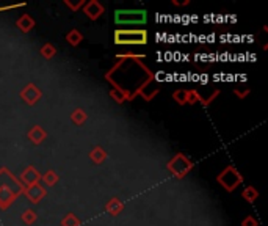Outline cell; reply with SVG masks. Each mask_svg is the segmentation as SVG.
<instances>
[{"label": "cell", "mask_w": 268, "mask_h": 226, "mask_svg": "<svg viewBox=\"0 0 268 226\" xmlns=\"http://www.w3.org/2000/svg\"><path fill=\"white\" fill-rule=\"evenodd\" d=\"M22 182L8 168H0V209L7 210L22 193Z\"/></svg>", "instance_id": "1"}, {"label": "cell", "mask_w": 268, "mask_h": 226, "mask_svg": "<svg viewBox=\"0 0 268 226\" xmlns=\"http://www.w3.org/2000/svg\"><path fill=\"white\" fill-rule=\"evenodd\" d=\"M148 32L143 28H132V30L118 28L113 41L116 46H145L148 44Z\"/></svg>", "instance_id": "2"}, {"label": "cell", "mask_w": 268, "mask_h": 226, "mask_svg": "<svg viewBox=\"0 0 268 226\" xmlns=\"http://www.w3.org/2000/svg\"><path fill=\"white\" fill-rule=\"evenodd\" d=\"M166 170L176 179H183L193 170V162L187 157L185 154L177 152L176 155H173V157L168 160Z\"/></svg>", "instance_id": "3"}, {"label": "cell", "mask_w": 268, "mask_h": 226, "mask_svg": "<svg viewBox=\"0 0 268 226\" xmlns=\"http://www.w3.org/2000/svg\"><path fill=\"white\" fill-rule=\"evenodd\" d=\"M148 21L146 10H116L115 22L118 25H143Z\"/></svg>", "instance_id": "4"}, {"label": "cell", "mask_w": 268, "mask_h": 226, "mask_svg": "<svg viewBox=\"0 0 268 226\" xmlns=\"http://www.w3.org/2000/svg\"><path fill=\"white\" fill-rule=\"evenodd\" d=\"M217 182L226 192H234L243 182V176L238 173V170L234 165H228L217 176Z\"/></svg>", "instance_id": "5"}, {"label": "cell", "mask_w": 268, "mask_h": 226, "mask_svg": "<svg viewBox=\"0 0 268 226\" xmlns=\"http://www.w3.org/2000/svg\"><path fill=\"white\" fill-rule=\"evenodd\" d=\"M19 96H21V99H22V101H24L27 105L32 107V105H36V104L41 101L42 91L36 87L35 83H28V85H25V87L21 90Z\"/></svg>", "instance_id": "6"}, {"label": "cell", "mask_w": 268, "mask_h": 226, "mask_svg": "<svg viewBox=\"0 0 268 226\" xmlns=\"http://www.w3.org/2000/svg\"><path fill=\"white\" fill-rule=\"evenodd\" d=\"M22 193L25 195V198L30 203L38 204L39 201H42L47 196V189H44L38 182V184H32V186H25L24 190H22Z\"/></svg>", "instance_id": "7"}, {"label": "cell", "mask_w": 268, "mask_h": 226, "mask_svg": "<svg viewBox=\"0 0 268 226\" xmlns=\"http://www.w3.org/2000/svg\"><path fill=\"white\" fill-rule=\"evenodd\" d=\"M83 13L90 21H97L105 13V8L99 0H90V2H85Z\"/></svg>", "instance_id": "8"}, {"label": "cell", "mask_w": 268, "mask_h": 226, "mask_svg": "<svg viewBox=\"0 0 268 226\" xmlns=\"http://www.w3.org/2000/svg\"><path fill=\"white\" fill-rule=\"evenodd\" d=\"M41 181V173H38V170L32 165H28L22 170L21 173V182L22 186H32V184H38Z\"/></svg>", "instance_id": "9"}, {"label": "cell", "mask_w": 268, "mask_h": 226, "mask_svg": "<svg viewBox=\"0 0 268 226\" xmlns=\"http://www.w3.org/2000/svg\"><path fill=\"white\" fill-rule=\"evenodd\" d=\"M27 137H28V140H30L33 145H41L42 141L47 138V132L42 129L41 126L36 124V126H33L32 129L27 132Z\"/></svg>", "instance_id": "10"}, {"label": "cell", "mask_w": 268, "mask_h": 226, "mask_svg": "<svg viewBox=\"0 0 268 226\" xmlns=\"http://www.w3.org/2000/svg\"><path fill=\"white\" fill-rule=\"evenodd\" d=\"M16 25H18V28L22 33H30L35 28L36 22H35V19L30 16V14H22V16L16 21Z\"/></svg>", "instance_id": "11"}, {"label": "cell", "mask_w": 268, "mask_h": 226, "mask_svg": "<svg viewBox=\"0 0 268 226\" xmlns=\"http://www.w3.org/2000/svg\"><path fill=\"white\" fill-rule=\"evenodd\" d=\"M105 210L108 212V214L111 215V217H116V215H119L121 212L124 210V203L119 200V198H111V200L105 204Z\"/></svg>", "instance_id": "12"}, {"label": "cell", "mask_w": 268, "mask_h": 226, "mask_svg": "<svg viewBox=\"0 0 268 226\" xmlns=\"http://www.w3.org/2000/svg\"><path fill=\"white\" fill-rule=\"evenodd\" d=\"M90 160L93 162V163H96V165H101V163H104L105 160H107V151L102 148V146H94L91 151H90Z\"/></svg>", "instance_id": "13"}, {"label": "cell", "mask_w": 268, "mask_h": 226, "mask_svg": "<svg viewBox=\"0 0 268 226\" xmlns=\"http://www.w3.org/2000/svg\"><path fill=\"white\" fill-rule=\"evenodd\" d=\"M71 120H73V123L76 126H83L88 120V115H87V111H85L83 108H76L73 113H71Z\"/></svg>", "instance_id": "14"}, {"label": "cell", "mask_w": 268, "mask_h": 226, "mask_svg": "<svg viewBox=\"0 0 268 226\" xmlns=\"http://www.w3.org/2000/svg\"><path fill=\"white\" fill-rule=\"evenodd\" d=\"M242 198H243L246 203L252 204V203L259 198V190H257L256 187H252V186H248V187L242 192Z\"/></svg>", "instance_id": "15"}, {"label": "cell", "mask_w": 268, "mask_h": 226, "mask_svg": "<svg viewBox=\"0 0 268 226\" xmlns=\"http://www.w3.org/2000/svg\"><path fill=\"white\" fill-rule=\"evenodd\" d=\"M83 39H85L83 35L79 30H76V28H73V30L68 32V35H66V41L69 42L71 46H74V47H77Z\"/></svg>", "instance_id": "16"}, {"label": "cell", "mask_w": 268, "mask_h": 226, "mask_svg": "<svg viewBox=\"0 0 268 226\" xmlns=\"http://www.w3.org/2000/svg\"><path fill=\"white\" fill-rule=\"evenodd\" d=\"M41 179H42V182H44L47 187H53L55 184L58 182L60 176L56 175L53 170H49V172H46L44 175H41Z\"/></svg>", "instance_id": "17"}, {"label": "cell", "mask_w": 268, "mask_h": 226, "mask_svg": "<svg viewBox=\"0 0 268 226\" xmlns=\"http://www.w3.org/2000/svg\"><path fill=\"white\" fill-rule=\"evenodd\" d=\"M21 218H22V221L27 224V226H32V224H35L36 223V220H38V214L33 210V209H27V210H24V214L21 215Z\"/></svg>", "instance_id": "18"}, {"label": "cell", "mask_w": 268, "mask_h": 226, "mask_svg": "<svg viewBox=\"0 0 268 226\" xmlns=\"http://www.w3.org/2000/svg\"><path fill=\"white\" fill-rule=\"evenodd\" d=\"M39 53H41V56L42 59H46V60H52L53 56L56 55V49H55V46H52L50 42H47V44H44L41 49H39Z\"/></svg>", "instance_id": "19"}, {"label": "cell", "mask_w": 268, "mask_h": 226, "mask_svg": "<svg viewBox=\"0 0 268 226\" xmlns=\"http://www.w3.org/2000/svg\"><path fill=\"white\" fill-rule=\"evenodd\" d=\"M80 220L77 218L76 214L73 212H68V214L61 218V226H80Z\"/></svg>", "instance_id": "20"}, {"label": "cell", "mask_w": 268, "mask_h": 226, "mask_svg": "<svg viewBox=\"0 0 268 226\" xmlns=\"http://www.w3.org/2000/svg\"><path fill=\"white\" fill-rule=\"evenodd\" d=\"M110 97H111L116 104H119V105L127 101V96H125L121 90H116V88H113V90L110 91Z\"/></svg>", "instance_id": "21"}, {"label": "cell", "mask_w": 268, "mask_h": 226, "mask_svg": "<svg viewBox=\"0 0 268 226\" xmlns=\"http://www.w3.org/2000/svg\"><path fill=\"white\" fill-rule=\"evenodd\" d=\"M201 99H203V96L196 90H187V104L194 105L197 102H201Z\"/></svg>", "instance_id": "22"}, {"label": "cell", "mask_w": 268, "mask_h": 226, "mask_svg": "<svg viewBox=\"0 0 268 226\" xmlns=\"http://www.w3.org/2000/svg\"><path fill=\"white\" fill-rule=\"evenodd\" d=\"M173 99L179 105H185L187 104V90H176L173 93Z\"/></svg>", "instance_id": "23"}, {"label": "cell", "mask_w": 268, "mask_h": 226, "mask_svg": "<svg viewBox=\"0 0 268 226\" xmlns=\"http://www.w3.org/2000/svg\"><path fill=\"white\" fill-rule=\"evenodd\" d=\"M64 5L73 11V13H76V11H79L80 8H83V5H85V0H77V2H71V0H64Z\"/></svg>", "instance_id": "24"}, {"label": "cell", "mask_w": 268, "mask_h": 226, "mask_svg": "<svg viewBox=\"0 0 268 226\" xmlns=\"http://www.w3.org/2000/svg\"><path fill=\"white\" fill-rule=\"evenodd\" d=\"M242 226H259V221L252 215H248L242 220Z\"/></svg>", "instance_id": "25"}, {"label": "cell", "mask_w": 268, "mask_h": 226, "mask_svg": "<svg viewBox=\"0 0 268 226\" xmlns=\"http://www.w3.org/2000/svg\"><path fill=\"white\" fill-rule=\"evenodd\" d=\"M234 93L237 94V97H240V99H245V97L251 93V90H249V88H245V90L242 91L240 88H234Z\"/></svg>", "instance_id": "26"}, {"label": "cell", "mask_w": 268, "mask_h": 226, "mask_svg": "<svg viewBox=\"0 0 268 226\" xmlns=\"http://www.w3.org/2000/svg\"><path fill=\"white\" fill-rule=\"evenodd\" d=\"M173 4L176 7H187V5H190V0H183V2H177V0H173Z\"/></svg>", "instance_id": "27"}]
</instances>
